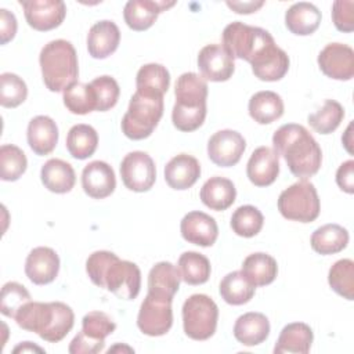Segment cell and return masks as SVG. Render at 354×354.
<instances>
[{"mask_svg":"<svg viewBox=\"0 0 354 354\" xmlns=\"http://www.w3.org/2000/svg\"><path fill=\"white\" fill-rule=\"evenodd\" d=\"M176 1H155V0H130L123 10V18L127 26L133 30L141 32L149 29L158 15L165 10L173 7Z\"/></svg>","mask_w":354,"mask_h":354,"instance_id":"obj_21","label":"cell"},{"mask_svg":"<svg viewBox=\"0 0 354 354\" xmlns=\"http://www.w3.org/2000/svg\"><path fill=\"white\" fill-rule=\"evenodd\" d=\"M336 184L347 194L354 192V160H346L336 171Z\"/></svg>","mask_w":354,"mask_h":354,"instance_id":"obj_50","label":"cell"},{"mask_svg":"<svg viewBox=\"0 0 354 354\" xmlns=\"http://www.w3.org/2000/svg\"><path fill=\"white\" fill-rule=\"evenodd\" d=\"M343 118V106L335 100H325L324 105L317 112L308 115V123L317 133L330 134L340 126Z\"/></svg>","mask_w":354,"mask_h":354,"instance_id":"obj_39","label":"cell"},{"mask_svg":"<svg viewBox=\"0 0 354 354\" xmlns=\"http://www.w3.org/2000/svg\"><path fill=\"white\" fill-rule=\"evenodd\" d=\"M253 75L263 82L281 80L289 69V57L275 41L261 50L250 62Z\"/></svg>","mask_w":354,"mask_h":354,"instance_id":"obj_18","label":"cell"},{"mask_svg":"<svg viewBox=\"0 0 354 354\" xmlns=\"http://www.w3.org/2000/svg\"><path fill=\"white\" fill-rule=\"evenodd\" d=\"M271 43H274V37L268 30L241 21L228 24L223 30V47L232 58L245 59L249 64Z\"/></svg>","mask_w":354,"mask_h":354,"instance_id":"obj_6","label":"cell"},{"mask_svg":"<svg viewBox=\"0 0 354 354\" xmlns=\"http://www.w3.org/2000/svg\"><path fill=\"white\" fill-rule=\"evenodd\" d=\"M118 256L108 250H97L86 260V272L91 282L98 288H104V275L109 264L116 260Z\"/></svg>","mask_w":354,"mask_h":354,"instance_id":"obj_47","label":"cell"},{"mask_svg":"<svg viewBox=\"0 0 354 354\" xmlns=\"http://www.w3.org/2000/svg\"><path fill=\"white\" fill-rule=\"evenodd\" d=\"M17 18L6 8L0 10V43L7 44L17 33Z\"/></svg>","mask_w":354,"mask_h":354,"instance_id":"obj_51","label":"cell"},{"mask_svg":"<svg viewBox=\"0 0 354 354\" xmlns=\"http://www.w3.org/2000/svg\"><path fill=\"white\" fill-rule=\"evenodd\" d=\"M242 272L250 281V283L257 286L270 285L278 274L277 260L263 252L249 254L242 263Z\"/></svg>","mask_w":354,"mask_h":354,"instance_id":"obj_32","label":"cell"},{"mask_svg":"<svg viewBox=\"0 0 354 354\" xmlns=\"http://www.w3.org/2000/svg\"><path fill=\"white\" fill-rule=\"evenodd\" d=\"M279 213L292 221L311 223L321 212V203L313 183L300 180L286 189L278 198Z\"/></svg>","mask_w":354,"mask_h":354,"instance_id":"obj_7","label":"cell"},{"mask_svg":"<svg viewBox=\"0 0 354 354\" xmlns=\"http://www.w3.org/2000/svg\"><path fill=\"white\" fill-rule=\"evenodd\" d=\"M274 151L282 156L290 173L307 180L318 173L322 163V151L310 131L297 123L282 124L272 136Z\"/></svg>","mask_w":354,"mask_h":354,"instance_id":"obj_1","label":"cell"},{"mask_svg":"<svg viewBox=\"0 0 354 354\" xmlns=\"http://www.w3.org/2000/svg\"><path fill=\"white\" fill-rule=\"evenodd\" d=\"M59 271V257L51 248L39 246L30 250L25 261V274L35 285L53 282Z\"/></svg>","mask_w":354,"mask_h":354,"instance_id":"obj_17","label":"cell"},{"mask_svg":"<svg viewBox=\"0 0 354 354\" xmlns=\"http://www.w3.org/2000/svg\"><path fill=\"white\" fill-rule=\"evenodd\" d=\"M263 224L264 217L261 212L252 205L239 206L231 216L232 231L243 238H252L257 235L261 231Z\"/></svg>","mask_w":354,"mask_h":354,"instance_id":"obj_40","label":"cell"},{"mask_svg":"<svg viewBox=\"0 0 354 354\" xmlns=\"http://www.w3.org/2000/svg\"><path fill=\"white\" fill-rule=\"evenodd\" d=\"M254 289L256 288L242 271H232L227 274L218 286L221 299L232 306H241L250 301L254 295Z\"/></svg>","mask_w":354,"mask_h":354,"instance_id":"obj_36","label":"cell"},{"mask_svg":"<svg viewBox=\"0 0 354 354\" xmlns=\"http://www.w3.org/2000/svg\"><path fill=\"white\" fill-rule=\"evenodd\" d=\"M198 68L205 80L225 82L232 76L235 64L223 44H207L198 54Z\"/></svg>","mask_w":354,"mask_h":354,"instance_id":"obj_15","label":"cell"},{"mask_svg":"<svg viewBox=\"0 0 354 354\" xmlns=\"http://www.w3.org/2000/svg\"><path fill=\"white\" fill-rule=\"evenodd\" d=\"M199 196L205 206L212 210L221 212L235 202L236 189L230 178L214 176L202 185Z\"/></svg>","mask_w":354,"mask_h":354,"instance_id":"obj_28","label":"cell"},{"mask_svg":"<svg viewBox=\"0 0 354 354\" xmlns=\"http://www.w3.org/2000/svg\"><path fill=\"white\" fill-rule=\"evenodd\" d=\"M105 340H97L88 337L83 330H80L71 342L68 351L71 354H97L104 350Z\"/></svg>","mask_w":354,"mask_h":354,"instance_id":"obj_49","label":"cell"},{"mask_svg":"<svg viewBox=\"0 0 354 354\" xmlns=\"http://www.w3.org/2000/svg\"><path fill=\"white\" fill-rule=\"evenodd\" d=\"M82 187L90 198L104 199L109 196L116 188L113 169L102 160L90 162L82 171Z\"/></svg>","mask_w":354,"mask_h":354,"instance_id":"obj_20","label":"cell"},{"mask_svg":"<svg viewBox=\"0 0 354 354\" xmlns=\"http://www.w3.org/2000/svg\"><path fill=\"white\" fill-rule=\"evenodd\" d=\"M104 288L119 299L133 300L141 288V271L138 266L129 260H113L105 271Z\"/></svg>","mask_w":354,"mask_h":354,"instance_id":"obj_10","label":"cell"},{"mask_svg":"<svg viewBox=\"0 0 354 354\" xmlns=\"http://www.w3.org/2000/svg\"><path fill=\"white\" fill-rule=\"evenodd\" d=\"M348 231L335 223L318 227L310 239L311 248L319 254H335L342 252L348 243Z\"/></svg>","mask_w":354,"mask_h":354,"instance_id":"obj_33","label":"cell"},{"mask_svg":"<svg viewBox=\"0 0 354 354\" xmlns=\"http://www.w3.org/2000/svg\"><path fill=\"white\" fill-rule=\"evenodd\" d=\"M351 129H353V123H350L348 126H347V129H346V133H344V136L342 137V141H343V144H344V148L347 149V152L348 153H353V138H351Z\"/></svg>","mask_w":354,"mask_h":354,"instance_id":"obj_53","label":"cell"},{"mask_svg":"<svg viewBox=\"0 0 354 354\" xmlns=\"http://www.w3.org/2000/svg\"><path fill=\"white\" fill-rule=\"evenodd\" d=\"M217 319L218 307L207 295H192L183 304V328L189 339H210L216 332Z\"/></svg>","mask_w":354,"mask_h":354,"instance_id":"obj_8","label":"cell"},{"mask_svg":"<svg viewBox=\"0 0 354 354\" xmlns=\"http://www.w3.org/2000/svg\"><path fill=\"white\" fill-rule=\"evenodd\" d=\"M30 301V295L26 288L18 282H7L1 288L0 311L3 315L14 318L17 311Z\"/></svg>","mask_w":354,"mask_h":354,"instance_id":"obj_45","label":"cell"},{"mask_svg":"<svg viewBox=\"0 0 354 354\" xmlns=\"http://www.w3.org/2000/svg\"><path fill=\"white\" fill-rule=\"evenodd\" d=\"M28 160L24 151L12 144L0 148V177L3 181H17L26 170Z\"/></svg>","mask_w":354,"mask_h":354,"instance_id":"obj_42","label":"cell"},{"mask_svg":"<svg viewBox=\"0 0 354 354\" xmlns=\"http://www.w3.org/2000/svg\"><path fill=\"white\" fill-rule=\"evenodd\" d=\"M116 329V324L102 311H90L82 319V330L88 337L105 340Z\"/></svg>","mask_w":354,"mask_h":354,"instance_id":"obj_46","label":"cell"},{"mask_svg":"<svg viewBox=\"0 0 354 354\" xmlns=\"http://www.w3.org/2000/svg\"><path fill=\"white\" fill-rule=\"evenodd\" d=\"M136 86L138 93L152 97H163L170 86V73L166 66L160 64H145L137 72Z\"/></svg>","mask_w":354,"mask_h":354,"instance_id":"obj_34","label":"cell"},{"mask_svg":"<svg viewBox=\"0 0 354 354\" xmlns=\"http://www.w3.org/2000/svg\"><path fill=\"white\" fill-rule=\"evenodd\" d=\"M321 18V11L313 3L299 1L286 10L285 25L293 35L308 36L318 29Z\"/></svg>","mask_w":354,"mask_h":354,"instance_id":"obj_27","label":"cell"},{"mask_svg":"<svg viewBox=\"0 0 354 354\" xmlns=\"http://www.w3.org/2000/svg\"><path fill=\"white\" fill-rule=\"evenodd\" d=\"M279 174V156L270 147L256 148L246 165V176L256 187L271 185Z\"/></svg>","mask_w":354,"mask_h":354,"instance_id":"obj_19","label":"cell"},{"mask_svg":"<svg viewBox=\"0 0 354 354\" xmlns=\"http://www.w3.org/2000/svg\"><path fill=\"white\" fill-rule=\"evenodd\" d=\"M174 95L176 104L171 111L174 127L185 133L199 129L206 118V80L194 72H185L176 82Z\"/></svg>","mask_w":354,"mask_h":354,"instance_id":"obj_3","label":"cell"},{"mask_svg":"<svg viewBox=\"0 0 354 354\" xmlns=\"http://www.w3.org/2000/svg\"><path fill=\"white\" fill-rule=\"evenodd\" d=\"M90 86L93 87L95 101H97L95 111L105 112L116 105L119 100L120 88L118 82L112 76H108V75L98 76L90 82Z\"/></svg>","mask_w":354,"mask_h":354,"instance_id":"obj_44","label":"cell"},{"mask_svg":"<svg viewBox=\"0 0 354 354\" xmlns=\"http://www.w3.org/2000/svg\"><path fill=\"white\" fill-rule=\"evenodd\" d=\"M270 335V321L263 313H245L234 325V336L243 346L252 347L263 343Z\"/></svg>","mask_w":354,"mask_h":354,"instance_id":"obj_25","label":"cell"},{"mask_svg":"<svg viewBox=\"0 0 354 354\" xmlns=\"http://www.w3.org/2000/svg\"><path fill=\"white\" fill-rule=\"evenodd\" d=\"M201 176V165L196 158L188 153H178L165 166V180L173 189L184 191L191 188Z\"/></svg>","mask_w":354,"mask_h":354,"instance_id":"obj_22","label":"cell"},{"mask_svg":"<svg viewBox=\"0 0 354 354\" xmlns=\"http://www.w3.org/2000/svg\"><path fill=\"white\" fill-rule=\"evenodd\" d=\"M324 75L335 80H350L354 76V51L343 43H329L318 54Z\"/></svg>","mask_w":354,"mask_h":354,"instance_id":"obj_14","label":"cell"},{"mask_svg":"<svg viewBox=\"0 0 354 354\" xmlns=\"http://www.w3.org/2000/svg\"><path fill=\"white\" fill-rule=\"evenodd\" d=\"M180 272L170 261L156 263L148 274V293L156 297L173 300L180 288Z\"/></svg>","mask_w":354,"mask_h":354,"instance_id":"obj_26","label":"cell"},{"mask_svg":"<svg viewBox=\"0 0 354 354\" xmlns=\"http://www.w3.org/2000/svg\"><path fill=\"white\" fill-rule=\"evenodd\" d=\"M28 97L26 83L15 73L4 72L0 76V104L4 108H17Z\"/></svg>","mask_w":354,"mask_h":354,"instance_id":"obj_43","label":"cell"},{"mask_svg":"<svg viewBox=\"0 0 354 354\" xmlns=\"http://www.w3.org/2000/svg\"><path fill=\"white\" fill-rule=\"evenodd\" d=\"M21 351L22 353H25V351H39V353H43L44 350L37 347V346H35V344H32L30 342H24V343H21L19 346H17L14 348V353H21Z\"/></svg>","mask_w":354,"mask_h":354,"instance_id":"obj_54","label":"cell"},{"mask_svg":"<svg viewBox=\"0 0 354 354\" xmlns=\"http://www.w3.org/2000/svg\"><path fill=\"white\" fill-rule=\"evenodd\" d=\"M246 148L243 136L235 130L216 131L207 141V156L220 167H231L236 165Z\"/></svg>","mask_w":354,"mask_h":354,"instance_id":"obj_12","label":"cell"},{"mask_svg":"<svg viewBox=\"0 0 354 354\" xmlns=\"http://www.w3.org/2000/svg\"><path fill=\"white\" fill-rule=\"evenodd\" d=\"M354 1L336 0L332 4V21L337 30L350 33L354 29Z\"/></svg>","mask_w":354,"mask_h":354,"instance_id":"obj_48","label":"cell"},{"mask_svg":"<svg viewBox=\"0 0 354 354\" xmlns=\"http://www.w3.org/2000/svg\"><path fill=\"white\" fill-rule=\"evenodd\" d=\"M181 236L198 246H212L218 236V227L216 220L199 210L187 213L180 224Z\"/></svg>","mask_w":354,"mask_h":354,"instance_id":"obj_16","label":"cell"},{"mask_svg":"<svg viewBox=\"0 0 354 354\" xmlns=\"http://www.w3.org/2000/svg\"><path fill=\"white\" fill-rule=\"evenodd\" d=\"M163 115V97H152L136 91L123 115L120 127L130 140H144L152 134Z\"/></svg>","mask_w":354,"mask_h":354,"instance_id":"obj_5","label":"cell"},{"mask_svg":"<svg viewBox=\"0 0 354 354\" xmlns=\"http://www.w3.org/2000/svg\"><path fill=\"white\" fill-rule=\"evenodd\" d=\"M314 339L313 329L304 322H292L283 326L274 347L275 354H307Z\"/></svg>","mask_w":354,"mask_h":354,"instance_id":"obj_29","label":"cell"},{"mask_svg":"<svg viewBox=\"0 0 354 354\" xmlns=\"http://www.w3.org/2000/svg\"><path fill=\"white\" fill-rule=\"evenodd\" d=\"M17 325L48 343L61 342L73 328V310L62 301H28L14 317Z\"/></svg>","mask_w":354,"mask_h":354,"instance_id":"obj_2","label":"cell"},{"mask_svg":"<svg viewBox=\"0 0 354 354\" xmlns=\"http://www.w3.org/2000/svg\"><path fill=\"white\" fill-rule=\"evenodd\" d=\"M120 177L124 187L130 191H149L156 180L155 163L147 152H129L120 163Z\"/></svg>","mask_w":354,"mask_h":354,"instance_id":"obj_11","label":"cell"},{"mask_svg":"<svg viewBox=\"0 0 354 354\" xmlns=\"http://www.w3.org/2000/svg\"><path fill=\"white\" fill-rule=\"evenodd\" d=\"M116 350H127V351H133V348H130V347H120L119 344L118 346H115V347H112V348H109L108 350V353H112V351H116Z\"/></svg>","mask_w":354,"mask_h":354,"instance_id":"obj_55","label":"cell"},{"mask_svg":"<svg viewBox=\"0 0 354 354\" xmlns=\"http://www.w3.org/2000/svg\"><path fill=\"white\" fill-rule=\"evenodd\" d=\"M64 105L71 113L86 115L97 108L95 95L90 83H73L64 90Z\"/></svg>","mask_w":354,"mask_h":354,"instance_id":"obj_38","label":"cell"},{"mask_svg":"<svg viewBox=\"0 0 354 354\" xmlns=\"http://www.w3.org/2000/svg\"><path fill=\"white\" fill-rule=\"evenodd\" d=\"M120 41V30L113 21L95 22L87 35L88 54L95 59H104L113 54Z\"/></svg>","mask_w":354,"mask_h":354,"instance_id":"obj_23","label":"cell"},{"mask_svg":"<svg viewBox=\"0 0 354 354\" xmlns=\"http://www.w3.org/2000/svg\"><path fill=\"white\" fill-rule=\"evenodd\" d=\"M97 145L98 134L90 124H75L66 134V149L75 159L83 160L90 158L95 152Z\"/></svg>","mask_w":354,"mask_h":354,"instance_id":"obj_35","label":"cell"},{"mask_svg":"<svg viewBox=\"0 0 354 354\" xmlns=\"http://www.w3.org/2000/svg\"><path fill=\"white\" fill-rule=\"evenodd\" d=\"M177 270L181 279L188 285H202L210 277V261L198 252H184L177 261Z\"/></svg>","mask_w":354,"mask_h":354,"instance_id":"obj_37","label":"cell"},{"mask_svg":"<svg viewBox=\"0 0 354 354\" xmlns=\"http://www.w3.org/2000/svg\"><path fill=\"white\" fill-rule=\"evenodd\" d=\"M227 6L236 14H252L264 6V1H227Z\"/></svg>","mask_w":354,"mask_h":354,"instance_id":"obj_52","label":"cell"},{"mask_svg":"<svg viewBox=\"0 0 354 354\" xmlns=\"http://www.w3.org/2000/svg\"><path fill=\"white\" fill-rule=\"evenodd\" d=\"M26 138L30 149L36 155H48L54 151L58 142L57 123L46 115L35 116L28 124Z\"/></svg>","mask_w":354,"mask_h":354,"instance_id":"obj_24","label":"cell"},{"mask_svg":"<svg viewBox=\"0 0 354 354\" xmlns=\"http://www.w3.org/2000/svg\"><path fill=\"white\" fill-rule=\"evenodd\" d=\"M19 4L28 25L40 32L58 28L66 15V6L62 0H19Z\"/></svg>","mask_w":354,"mask_h":354,"instance_id":"obj_13","label":"cell"},{"mask_svg":"<svg viewBox=\"0 0 354 354\" xmlns=\"http://www.w3.org/2000/svg\"><path fill=\"white\" fill-rule=\"evenodd\" d=\"M171 301L173 300L156 297L148 293L141 303L137 315L138 329L144 335L152 337L166 335L173 325Z\"/></svg>","mask_w":354,"mask_h":354,"instance_id":"obj_9","label":"cell"},{"mask_svg":"<svg viewBox=\"0 0 354 354\" xmlns=\"http://www.w3.org/2000/svg\"><path fill=\"white\" fill-rule=\"evenodd\" d=\"M330 288L347 300L354 299V261L350 259L337 260L328 272Z\"/></svg>","mask_w":354,"mask_h":354,"instance_id":"obj_41","label":"cell"},{"mask_svg":"<svg viewBox=\"0 0 354 354\" xmlns=\"http://www.w3.org/2000/svg\"><path fill=\"white\" fill-rule=\"evenodd\" d=\"M248 109L254 122L268 124L283 115V101L281 95L274 91H259L250 97Z\"/></svg>","mask_w":354,"mask_h":354,"instance_id":"obj_31","label":"cell"},{"mask_svg":"<svg viewBox=\"0 0 354 354\" xmlns=\"http://www.w3.org/2000/svg\"><path fill=\"white\" fill-rule=\"evenodd\" d=\"M43 185L55 194L69 192L76 181V174L71 163L62 159H48L40 170Z\"/></svg>","mask_w":354,"mask_h":354,"instance_id":"obj_30","label":"cell"},{"mask_svg":"<svg viewBox=\"0 0 354 354\" xmlns=\"http://www.w3.org/2000/svg\"><path fill=\"white\" fill-rule=\"evenodd\" d=\"M41 76L50 91H64L76 83L79 75L77 54L73 44L64 39L48 41L39 55Z\"/></svg>","mask_w":354,"mask_h":354,"instance_id":"obj_4","label":"cell"}]
</instances>
